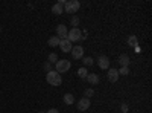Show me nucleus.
Masks as SVG:
<instances>
[{
  "instance_id": "1",
  "label": "nucleus",
  "mask_w": 152,
  "mask_h": 113,
  "mask_svg": "<svg viewBox=\"0 0 152 113\" xmlns=\"http://www.w3.org/2000/svg\"><path fill=\"white\" fill-rule=\"evenodd\" d=\"M46 81H47L50 86H61L62 78H61V75H59L56 70H50V72H47V75H46Z\"/></svg>"
},
{
  "instance_id": "2",
  "label": "nucleus",
  "mask_w": 152,
  "mask_h": 113,
  "mask_svg": "<svg viewBox=\"0 0 152 113\" xmlns=\"http://www.w3.org/2000/svg\"><path fill=\"white\" fill-rule=\"evenodd\" d=\"M70 67H72V63H70L69 60H58V61H56V64H55V70H56L59 75L69 72Z\"/></svg>"
},
{
  "instance_id": "3",
  "label": "nucleus",
  "mask_w": 152,
  "mask_h": 113,
  "mask_svg": "<svg viewBox=\"0 0 152 113\" xmlns=\"http://www.w3.org/2000/svg\"><path fill=\"white\" fill-rule=\"evenodd\" d=\"M79 8H81V3L78 2V0H69V2L64 3V12H69V14L78 12Z\"/></svg>"
},
{
  "instance_id": "4",
  "label": "nucleus",
  "mask_w": 152,
  "mask_h": 113,
  "mask_svg": "<svg viewBox=\"0 0 152 113\" xmlns=\"http://www.w3.org/2000/svg\"><path fill=\"white\" fill-rule=\"evenodd\" d=\"M82 38V31L79 28H73L67 32V40L70 43H75V41H79Z\"/></svg>"
},
{
  "instance_id": "5",
  "label": "nucleus",
  "mask_w": 152,
  "mask_h": 113,
  "mask_svg": "<svg viewBox=\"0 0 152 113\" xmlns=\"http://www.w3.org/2000/svg\"><path fill=\"white\" fill-rule=\"evenodd\" d=\"M67 32H69V29H67L66 24H58V26H56V37L59 40L67 38Z\"/></svg>"
},
{
  "instance_id": "6",
  "label": "nucleus",
  "mask_w": 152,
  "mask_h": 113,
  "mask_svg": "<svg viewBox=\"0 0 152 113\" xmlns=\"http://www.w3.org/2000/svg\"><path fill=\"white\" fill-rule=\"evenodd\" d=\"M90 106H91V101H90L88 98H81L79 101H78V110H79V112L88 110V109H90Z\"/></svg>"
},
{
  "instance_id": "7",
  "label": "nucleus",
  "mask_w": 152,
  "mask_h": 113,
  "mask_svg": "<svg viewBox=\"0 0 152 113\" xmlns=\"http://www.w3.org/2000/svg\"><path fill=\"white\" fill-rule=\"evenodd\" d=\"M72 57H73L75 60L84 58V47H82V46H75V47H72Z\"/></svg>"
},
{
  "instance_id": "8",
  "label": "nucleus",
  "mask_w": 152,
  "mask_h": 113,
  "mask_svg": "<svg viewBox=\"0 0 152 113\" xmlns=\"http://www.w3.org/2000/svg\"><path fill=\"white\" fill-rule=\"evenodd\" d=\"M59 47H61V51L64 52V54H69V52H72V43L67 40V38H64V40H59Z\"/></svg>"
},
{
  "instance_id": "9",
  "label": "nucleus",
  "mask_w": 152,
  "mask_h": 113,
  "mask_svg": "<svg viewBox=\"0 0 152 113\" xmlns=\"http://www.w3.org/2000/svg\"><path fill=\"white\" fill-rule=\"evenodd\" d=\"M97 66H99L100 69L107 70V69L110 67V60H108V57H105V55H100V57L97 58Z\"/></svg>"
},
{
  "instance_id": "10",
  "label": "nucleus",
  "mask_w": 152,
  "mask_h": 113,
  "mask_svg": "<svg viewBox=\"0 0 152 113\" xmlns=\"http://www.w3.org/2000/svg\"><path fill=\"white\" fill-rule=\"evenodd\" d=\"M107 77H108L110 83H116V81L119 80V72H117V69H108Z\"/></svg>"
},
{
  "instance_id": "11",
  "label": "nucleus",
  "mask_w": 152,
  "mask_h": 113,
  "mask_svg": "<svg viewBox=\"0 0 152 113\" xmlns=\"http://www.w3.org/2000/svg\"><path fill=\"white\" fill-rule=\"evenodd\" d=\"M85 80L90 83L91 86H96V84H99V81H100V78H99V75H97V73H88Z\"/></svg>"
},
{
  "instance_id": "12",
  "label": "nucleus",
  "mask_w": 152,
  "mask_h": 113,
  "mask_svg": "<svg viewBox=\"0 0 152 113\" xmlns=\"http://www.w3.org/2000/svg\"><path fill=\"white\" fill-rule=\"evenodd\" d=\"M129 63H131V60H129V57L126 55V54L119 55V64H120L122 67H128V66H129Z\"/></svg>"
},
{
  "instance_id": "13",
  "label": "nucleus",
  "mask_w": 152,
  "mask_h": 113,
  "mask_svg": "<svg viewBox=\"0 0 152 113\" xmlns=\"http://www.w3.org/2000/svg\"><path fill=\"white\" fill-rule=\"evenodd\" d=\"M52 12L53 14H56V16H59V14H62V12H64V5L62 3H55L53 6H52Z\"/></svg>"
},
{
  "instance_id": "14",
  "label": "nucleus",
  "mask_w": 152,
  "mask_h": 113,
  "mask_svg": "<svg viewBox=\"0 0 152 113\" xmlns=\"http://www.w3.org/2000/svg\"><path fill=\"white\" fill-rule=\"evenodd\" d=\"M64 103H66L67 106H72V104L75 103V96H73L72 93H66V95H64Z\"/></svg>"
},
{
  "instance_id": "15",
  "label": "nucleus",
  "mask_w": 152,
  "mask_h": 113,
  "mask_svg": "<svg viewBox=\"0 0 152 113\" xmlns=\"http://www.w3.org/2000/svg\"><path fill=\"white\" fill-rule=\"evenodd\" d=\"M49 46L50 47H55V46H59V38H58V37H50V38H49Z\"/></svg>"
},
{
  "instance_id": "16",
  "label": "nucleus",
  "mask_w": 152,
  "mask_h": 113,
  "mask_svg": "<svg viewBox=\"0 0 152 113\" xmlns=\"http://www.w3.org/2000/svg\"><path fill=\"white\" fill-rule=\"evenodd\" d=\"M82 63H84V66H93L94 60H93L91 57H84V58H82Z\"/></svg>"
},
{
  "instance_id": "17",
  "label": "nucleus",
  "mask_w": 152,
  "mask_h": 113,
  "mask_svg": "<svg viewBox=\"0 0 152 113\" xmlns=\"http://www.w3.org/2000/svg\"><path fill=\"white\" fill-rule=\"evenodd\" d=\"M47 60H49L50 64H56V61H58V55H56V54H49Z\"/></svg>"
},
{
  "instance_id": "18",
  "label": "nucleus",
  "mask_w": 152,
  "mask_h": 113,
  "mask_svg": "<svg viewBox=\"0 0 152 113\" xmlns=\"http://www.w3.org/2000/svg\"><path fill=\"white\" fill-rule=\"evenodd\" d=\"M137 43H138V41H137V37H135V35H131L129 38H128V44H129V46L137 47Z\"/></svg>"
},
{
  "instance_id": "19",
  "label": "nucleus",
  "mask_w": 152,
  "mask_h": 113,
  "mask_svg": "<svg viewBox=\"0 0 152 113\" xmlns=\"http://www.w3.org/2000/svg\"><path fill=\"white\" fill-rule=\"evenodd\" d=\"M78 75L81 78H87V75H88V70L85 69V67H81L79 70H78Z\"/></svg>"
},
{
  "instance_id": "20",
  "label": "nucleus",
  "mask_w": 152,
  "mask_h": 113,
  "mask_svg": "<svg viewBox=\"0 0 152 113\" xmlns=\"http://www.w3.org/2000/svg\"><path fill=\"white\" fill-rule=\"evenodd\" d=\"M117 72H119V75H128L129 73V67H120Z\"/></svg>"
},
{
  "instance_id": "21",
  "label": "nucleus",
  "mask_w": 152,
  "mask_h": 113,
  "mask_svg": "<svg viewBox=\"0 0 152 113\" xmlns=\"http://www.w3.org/2000/svg\"><path fill=\"white\" fill-rule=\"evenodd\" d=\"M93 95H94V90H93V89H87L84 98H88V99H90V96H93Z\"/></svg>"
},
{
  "instance_id": "22",
  "label": "nucleus",
  "mask_w": 152,
  "mask_h": 113,
  "mask_svg": "<svg viewBox=\"0 0 152 113\" xmlns=\"http://www.w3.org/2000/svg\"><path fill=\"white\" fill-rule=\"evenodd\" d=\"M72 24H73L75 28L78 26V24H79V17H76V16H73V17H72Z\"/></svg>"
},
{
  "instance_id": "23",
  "label": "nucleus",
  "mask_w": 152,
  "mask_h": 113,
  "mask_svg": "<svg viewBox=\"0 0 152 113\" xmlns=\"http://www.w3.org/2000/svg\"><path fill=\"white\" fill-rule=\"evenodd\" d=\"M120 112H122V113H128V106L122 104V106H120Z\"/></svg>"
},
{
  "instance_id": "24",
  "label": "nucleus",
  "mask_w": 152,
  "mask_h": 113,
  "mask_svg": "<svg viewBox=\"0 0 152 113\" xmlns=\"http://www.w3.org/2000/svg\"><path fill=\"white\" fill-rule=\"evenodd\" d=\"M44 70L50 72V70H52V64H50V63H46V64H44Z\"/></svg>"
},
{
  "instance_id": "25",
  "label": "nucleus",
  "mask_w": 152,
  "mask_h": 113,
  "mask_svg": "<svg viewBox=\"0 0 152 113\" xmlns=\"http://www.w3.org/2000/svg\"><path fill=\"white\" fill-rule=\"evenodd\" d=\"M46 113H59V110L58 109H49Z\"/></svg>"
},
{
  "instance_id": "26",
  "label": "nucleus",
  "mask_w": 152,
  "mask_h": 113,
  "mask_svg": "<svg viewBox=\"0 0 152 113\" xmlns=\"http://www.w3.org/2000/svg\"><path fill=\"white\" fill-rule=\"evenodd\" d=\"M0 32H2V26H0Z\"/></svg>"
},
{
  "instance_id": "27",
  "label": "nucleus",
  "mask_w": 152,
  "mask_h": 113,
  "mask_svg": "<svg viewBox=\"0 0 152 113\" xmlns=\"http://www.w3.org/2000/svg\"><path fill=\"white\" fill-rule=\"evenodd\" d=\"M40 113H44V112H40Z\"/></svg>"
}]
</instances>
